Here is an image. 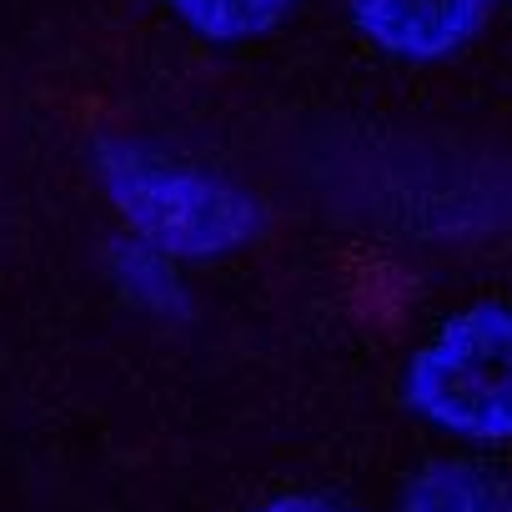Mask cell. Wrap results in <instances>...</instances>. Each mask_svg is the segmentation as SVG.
Masks as SVG:
<instances>
[{"label":"cell","instance_id":"obj_1","mask_svg":"<svg viewBox=\"0 0 512 512\" xmlns=\"http://www.w3.org/2000/svg\"><path fill=\"white\" fill-rule=\"evenodd\" d=\"M96 166H101V186H106L111 206L126 216V226L151 251L226 256L262 231V206L236 181L186 166L166 151L111 141V146H101Z\"/></svg>","mask_w":512,"mask_h":512},{"label":"cell","instance_id":"obj_2","mask_svg":"<svg viewBox=\"0 0 512 512\" xmlns=\"http://www.w3.org/2000/svg\"><path fill=\"white\" fill-rule=\"evenodd\" d=\"M402 397L457 442H512V307L477 302L437 322L407 357Z\"/></svg>","mask_w":512,"mask_h":512},{"label":"cell","instance_id":"obj_3","mask_svg":"<svg viewBox=\"0 0 512 512\" xmlns=\"http://www.w3.org/2000/svg\"><path fill=\"white\" fill-rule=\"evenodd\" d=\"M492 0H347V16L377 51L397 61H447L482 26Z\"/></svg>","mask_w":512,"mask_h":512},{"label":"cell","instance_id":"obj_4","mask_svg":"<svg viewBox=\"0 0 512 512\" xmlns=\"http://www.w3.org/2000/svg\"><path fill=\"white\" fill-rule=\"evenodd\" d=\"M397 512H512V472L477 457H442L412 472Z\"/></svg>","mask_w":512,"mask_h":512},{"label":"cell","instance_id":"obj_5","mask_svg":"<svg viewBox=\"0 0 512 512\" xmlns=\"http://www.w3.org/2000/svg\"><path fill=\"white\" fill-rule=\"evenodd\" d=\"M166 11L211 46H241L282 26L292 0H166Z\"/></svg>","mask_w":512,"mask_h":512},{"label":"cell","instance_id":"obj_6","mask_svg":"<svg viewBox=\"0 0 512 512\" xmlns=\"http://www.w3.org/2000/svg\"><path fill=\"white\" fill-rule=\"evenodd\" d=\"M251 512H357V507L337 502V497H322V492H282L272 502H256Z\"/></svg>","mask_w":512,"mask_h":512},{"label":"cell","instance_id":"obj_7","mask_svg":"<svg viewBox=\"0 0 512 512\" xmlns=\"http://www.w3.org/2000/svg\"><path fill=\"white\" fill-rule=\"evenodd\" d=\"M507 6H512V0H507Z\"/></svg>","mask_w":512,"mask_h":512}]
</instances>
